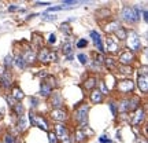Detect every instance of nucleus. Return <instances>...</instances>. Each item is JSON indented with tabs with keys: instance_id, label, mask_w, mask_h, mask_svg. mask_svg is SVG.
<instances>
[{
	"instance_id": "nucleus-23",
	"label": "nucleus",
	"mask_w": 148,
	"mask_h": 143,
	"mask_svg": "<svg viewBox=\"0 0 148 143\" xmlns=\"http://www.w3.org/2000/svg\"><path fill=\"white\" fill-rule=\"evenodd\" d=\"M63 51H64V54H67L70 57V54H71V51H73V44L71 43H66L63 46Z\"/></svg>"
},
{
	"instance_id": "nucleus-29",
	"label": "nucleus",
	"mask_w": 148,
	"mask_h": 143,
	"mask_svg": "<svg viewBox=\"0 0 148 143\" xmlns=\"http://www.w3.org/2000/svg\"><path fill=\"white\" fill-rule=\"evenodd\" d=\"M85 138H86V135H85L82 131H78V132H77V140H78V142H82Z\"/></svg>"
},
{
	"instance_id": "nucleus-33",
	"label": "nucleus",
	"mask_w": 148,
	"mask_h": 143,
	"mask_svg": "<svg viewBox=\"0 0 148 143\" xmlns=\"http://www.w3.org/2000/svg\"><path fill=\"white\" fill-rule=\"evenodd\" d=\"M4 142L5 143H14V138L11 135H5L4 136Z\"/></svg>"
},
{
	"instance_id": "nucleus-13",
	"label": "nucleus",
	"mask_w": 148,
	"mask_h": 143,
	"mask_svg": "<svg viewBox=\"0 0 148 143\" xmlns=\"http://www.w3.org/2000/svg\"><path fill=\"white\" fill-rule=\"evenodd\" d=\"M90 101L93 102V103H100L103 101V94H101L100 91H93L90 94Z\"/></svg>"
},
{
	"instance_id": "nucleus-28",
	"label": "nucleus",
	"mask_w": 148,
	"mask_h": 143,
	"mask_svg": "<svg viewBox=\"0 0 148 143\" xmlns=\"http://www.w3.org/2000/svg\"><path fill=\"white\" fill-rule=\"evenodd\" d=\"M92 87H95V80L89 79L86 83H85V88H88V90H89V88H92Z\"/></svg>"
},
{
	"instance_id": "nucleus-26",
	"label": "nucleus",
	"mask_w": 148,
	"mask_h": 143,
	"mask_svg": "<svg viewBox=\"0 0 148 143\" xmlns=\"http://www.w3.org/2000/svg\"><path fill=\"white\" fill-rule=\"evenodd\" d=\"M15 64H16V66H18V68H22V69L25 68V61H23V58H22V57H18V58L15 59Z\"/></svg>"
},
{
	"instance_id": "nucleus-36",
	"label": "nucleus",
	"mask_w": 148,
	"mask_h": 143,
	"mask_svg": "<svg viewBox=\"0 0 148 143\" xmlns=\"http://www.w3.org/2000/svg\"><path fill=\"white\" fill-rule=\"evenodd\" d=\"M99 140H100V143H111V140H110V139H107L106 136H100V138H99Z\"/></svg>"
},
{
	"instance_id": "nucleus-25",
	"label": "nucleus",
	"mask_w": 148,
	"mask_h": 143,
	"mask_svg": "<svg viewBox=\"0 0 148 143\" xmlns=\"http://www.w3.org/2000/svg\"><path fill=\"white\" fill-rule=\"evenodd\" d=\"M48 140H49V143H58V138L53 132H48Z\"/></svg>"
},
{
	"instance_id": "nucleus-18",
	"label": "nucleus",
	"mask_w": 148,
	"mask_h": 143,
	"mask_svg": "<svg viewBox=\"0 0 148 143\" xmlns=\"http://www.w3.org/2000/svg\"><path fill=\"white\" fill-rule=\"evenodd\" d=\"M23 96H25V95H23V92H22L19 88H16V87H15V88L12 90V98H15L16 101H21Z\"/></svg>"
},
{
	"instance_id": "nucleus-8",
	"label": "nucleus",
	"mask_w": 148,
	"mask_h": 143,
	"mask_svg": "<svg viewBox=\"0 0 148 143\" xmlns=\"http://www.w3.org/2000/svg\"><path fill=\"white\" fill-rule=\"evenodd\" d=\"M51 116H52V118L56 120V121H64V120H66V111H64L63 109H55V110H52Z\"/></svg>"
},
{
	"instance_id": "nucleus-30",
	"label": "nucleus",
	"mask_w": 148,
	"mask_h": 143,
	"mask_svg": "<svg viewBox=\"0 0 148 143\" xmlns=\"http://www.w3.org/2000/svg\"><path fill=\"white\" fill-rule=\"evenodd\" d=\"M119 69L122 70V73H125V74L132 73V69H130V66H119Z\"/></svg>"
},
{
	"instance_id": "nucleus-11",
	"label": "nucleus",
	"mask_w": 148,
	"mask_h": 143,
	"mask_svg": "<svg viewBox=\"0 0 148 143\" xmlns=\"http://www.w3.org/2000/svg\"><path fill=\"white\" fill-rule=\"evenodd\" d=\"M143 118H144V110L138 107L137 111H136V114H134V117H133V124H134V125L140 124V122L143 121Z\"/></svg>"
},
{
	"instance_id": "nucleus-3",
	"label": "nucleus",
	"mask_w": 148,
	"mask_h": 143,
	"mask_svg": "<svg viewBox=\"0 0 148 143\" xmlns=\"http://www.w3.org/2000/svg\"><path fill=\"white\" fill-rule=\"evenodd\" d=\"M127 46H129V48H132V50H140L141 41H140V39H138L136 32H130V36L127 39Z\"/></svg>"
},
{
	"instance_id": "nucleus-27",
	"label": "nucleus",
	"mask_w": 148,
	"mask_h": 143,
	"mask_svg": "<svg viewBox=\"0 0 148 143\" xmlns=\"http://www.w3.org/2000/svg\"><path fill=\"white\" fill-rule=\"evenodd\" d=\"M5 68H10V66H12V64H14V61H12V57L11 55H8V57H5Z\"/></svg>"
},
{
	"instance_id": "nucleus-12",
	"label": "nucleus",
	"mask_w": 148,
	"mask_h": 143,
	"mask_svg": "<svg viewBox=\"0 0 148 143\" xmlns=\"http://www.w3.org/2000/svg\"><path fill=\"white\" fill-rule=\"evenodd\" d=\"M0 83H1V87H4V88H10V85H11V77H10V74H8V73L1 74Z\"/></svg>"
},
{
	"instance_id": "nucleus-14",
	"label": "nucleus",
	"mask_w": 148,
	"mask_h": 143,
	"mask_svg": "<svg viewBox=\"0 0 148 143\" xmlns=\"http://www.w3.org/2000/svg\"><path fill=\"white\" fill-rule=\"evenodd\" d=\"M38 61L41 62H49V51L47 48H42L40 54H38Z\"/></svg>"
},
{
	"instance_id": "nucleus-7",
	"label": "nucleus",
	"mask_w": 148,
	"mask_h": 143,
	"mask_svg": "<svg viewBox=\"0 0 148 143\" xmlns=\"http://www.w3.org/2000/svg\"><path fill=\"white\" fill-rule=\"evenodd\" d=\"M132 61H133V54L130 51H123L121 54V57H119V62H121L122 66H129L132 64Z\"/></svg>"
},
{
	"instance_id": "nucleus-16",
	"label": "nucleus",
	"mask_w": 148,
	"mask_h": 143,
	"mask_svg": "<svg viewBox=\"0 0 148 143\" xmlns=\"http://www.w3.org/2000/svg\"><path fill=\"white\" fill-rule=\"evenodd\" d=\"M51 90H52V87L48 84V83H42L41 84V95H44V96H48L49 94H51Z\"/></svg>"
},
{
	"instance_id": "nucleus-39",
	"label": "nucleus",
	"mask_w": 148,
	"mask_h": 143,
	"mask_svg": "<svg viewBox=\"0 0 148 143\" xmlns=\"http://www.w3.org/2000/svg\"><path fill=\"white\" fill-rule=\"evenodd\" d=\"M110 107H111V111H112V114L115 116V114H116V107H115V103H110Z\"/></svg>"
},
{
	"instance_id": "nucleus-15",
	"label": "nucleus",
	"mask_w": 148,
	"mask_h": 143,
	"mask_svg": "<svg viewBox=\"0 0 148 143\" xmlns=\"http://www.w3.org/2000/svg\"><path fill=\"white\" fill-rule=\"evenodd\" d=\"M116 50H118V43L114 41L112 39H107V51L115 53Z\"/></svg>"
},
{
	"instance_id": "nucleus-9",
	"label": "nucleus",
	"mask_w": 148,
	"mask_h": 143,
	"mask_svg": "<svg viewBox=\"0 0 148 143\" xmlns=\"http://www.w3.org/2000/svg\"><path fill=\"white\" fill-rule=\"evenodd\" d=\"M137 83H138V88L141 92H147L148 91V83H147V76H141L138 74V79H137Z\"/></svg>"
},
{
	"instance_id": "nucleus-4",
	"label": "nucleus",
	"mask_w": 148,
	"mask_h": 143,
	"mask_svg": "<svg viewBox=\"0 0 148 143\" xmlns=\"http://www.w3.org/2000/svg\"><path fill=\"white\" fill-rule=\"evenodd\" d=\"M55 131H56V138H59L63 143H69V135H67V131H66V128L64 125L62 124H58V125H55Z\"/></svg>"
},
{
	"instance_id": "nucleus-20",
	"label": "nucleus",
	"mask_w": 148,
	"mask_h": 143,
	"mask_svg": "<svg viewBox=\"0 0 148 143\" xmlns=\"http://www.w3.org/2000/svg\"><path fill=\"white\" fill-rule=\"evenodd\" d=\"M22 58H23V61H25V62H33V59H34V54H33V51L27 50Z\"/></svg>"
},
{
	"instance_id": "nucleus-24",
	"label": "nucleus",
	"mask_w": 148,
	"mask_h": 143,
	"mask_svg": "<svg viewBox=\"0 0 148 143\" xmlns=\"http://www.w3.org/2000/svg\"><path fill=\"white\" fill-rule=\"evenodd\" d=\"M60 30L63 33H66V35H70V33H71V29H70L69 23H62V25H60Z\"/></svg>"
},
{
	"instance_id": "nucleus-37",
	"label": "nucleus",
	"mask_w": 148,
	"mask_h": 143,
	"mask_svg": "<svg viewBox=\"0 0 148 143\" xmlns=\"http://www.w3.org/2000/svg\"><path fill=\"white\" fill-rule=\"evenodd\" d=\"M58 59V55L55 53H49V61H56Z\"/></svg>"
},
{
	"instance_id": "nucleus-40",
	"label": "nucleus",
	"mask_w": 148,
	"mask_h": 143,
	"mask_svg": "<svg viewBox=\"0 0 148 143\" xmlns=\"http://www.w3.org/2000/svg\"><path fill=\"white\" fill-rule=\"evenodd\" d=\"M48 41L51 43V44H52V43H55V41H56V36H55V35L52 33V35L49 36V40H48Z\"/></svg>"
},
{
	"instance_id": "nucleus-38",
	"label": "nucleus",
	"mask_w": 148,
	"mask_h": 143,
	"mask_svg": "<svg viewBox=\"0 0 148 143\" xmlns=\"http://www.w3.org/2000/svg\"><path fill=\"white\" fill-rule=\"evenodd\" d=\"M15 109H16V111H18V114H19V116H22V113H23V109H22L21 105H16Z\"/></svg>"
},
{
	"instance_id": "nucleus-42",
	"label": "nucleus",
	"mask_w": 148,
	"mask_h": 143,
	"mask_svg": "<svg viewBox=\"0 0 148 143\" xmlns=\"http://www.w3.org/2000/svg\"><path fill=\"white\" fill-rule=\"evenodd\" d=\"M100 87H101V91H103V92H107L106 87H104V84H103V83H100ZM103 92H101V94H103Z\"/></svg>"
},
{
	"instance_id": "nucleus-41",
	"label": "nucleus",
	"mask_w": 148,
	"mask_h": 143,
	"mask_svg": "<svg viewBox=\"0 0 148 143\" xmlns=\"http://www.w3.org/2000/svg\"><path fill=\"white\" fill-rule=\"evenodd\" d=\"M63 7H64V6H63ZM63 7H49V8H48V11H59V10H62Z\"/></svg>"
},
{
	"instance_id": "nucleus-17",
	"label": "nucleus",
	"mask_w": 148,
	"mask_h": 143,
	"mask_svg": "<svg viewBox=\"0 0 148 143\" xmlns=\"http://www.w3.org/2000/svg\"><path fill=\"white\" fill-rule=\"evenodd\" d=\"M118 28H119V23H118L116 21H114V22H111V23H108V25L106 26V32H108V33L115 32Z\"/></svg>"
},
{
	"instance_id": "nucleus-19",
	"label": "nucleus",
	"mask_w": 148,
	"mask_h": 143,
	"mask_svg": "<svg viewBox=\"0 0 148 143\" xmlns=\"http://www.w3.org/2000/svg\"><path fill=\"white\" fill-rule=\"evenodd\" d=\"M115 33H116V36L119 37V40H125V39H126L127 37V35H126V30H125V29H123V28H118V29H116L115 30Z\"/></svg>"
},
{
	"instance_id": "nucleus-6",
	"label": "nucleus",
	"mask_w": 148,
	"mask_h": 143,
	"mask_svg": "<svg viewBox=\"0 0 148 143\" xmlns=\"http://www.w3.org/2000/svg\"><path fill=\"white\" fill-rule=\"evenodd\" d=\"M86 114H88V106L84 105V106H81L78 110L75 111V120L82 124V122L86 121Z\"/></svg>"
},
{
	"instance_id": "nucleus-34",
	"label": "nucleus",
	"mask_w": 148,
	"mask_h": 143,
	"mask_svg": "<svg viewBox=\"0 0 148 143\" xmlns=\"http://www.w3.org/2000/svg\"><path fill=\"white\" fill-rule=\"evenodd\" d=\"M106 65L108 66V68H111V69H112V68H114V61H112L111 58L106 59Z\"/></svg>"
},
{
	"instance_id": "nucleus-31",
	"label": "nucleus",
	"mask_w": 148,
	"mask_h": 143,
	"mask_svg": "<svg viewBox=\"0 0 148 143\" xmlns=\"http://www.w3.org/2000/svg\"><path fill=\"white\" fill-rule=\"evenodd\" d=\"M78 59H79V62H81L82 65H85L86 62H88V58H86V55H84V54H79Z\"/></svg>"
},
{
	"instance_id": "nucleus-35",
	"label": "nucleus",
	"mask_w": 148,
	"mask_h": 143,
	"mask_svg": "<svg viewBox=\"0 0 148 143\" xmlns=\"http://www.w3.org/2000/svg\"><path fill=\"white\" fill-rule=\"evenodd\" d=\"M42 19H45V21H55L56 18H55V17H49V15H47V14H44V15H42Z\"/></svg>"
},
{
	"instance_id": "nucleus-21",
	"label": "nucleus",
	"mask_w": 148,
	"mask_h": 143,
	"mask_svg": "<svg viewBox=\"0 0 148 143\" xmlns=\"http://www.w3.org/2000/svg\"><path fill=\"white\" fill-rule=\"evenodd\" d=\"M52 106H62V98H60V95H58V94H53Z\"/></svg>"
},
{
	"instance_id": "nucleus-2",
	"label": "nucleus",
	"mask_w": 148,
	"mask_h": 143,
	"mask_svg": "<svg viewBox=\"0 0 148 143\" xmlns=\"http://www.w3.org/2000/svg\"><path fill=\"white\" fill-rule=\"evenodd\" d=\"M29 120H30V122H32L34 127H38L40 129H42V131H48V124L41 116L30 114V116H29Z\"/></svg>"
},
{
	"instance_id": "nucleus-10",
	"label": "nucleus",
	"mask_w": 148,
	"mask_h": 143,
	"mask_svg": "<svg viewBox=\"0 0 148 143\" xmlns=\"http://www.w3.org/2000/svg\"><path fill=\"white\" fill-rule=\"evenodd\" d=\"M90 36L93 39V41H95L96 47L99 48V51H104V48H103V44H101V39H100V35L97 32H90Z\"/></svg>"
},
{
	"instance_id": "nucleus-22",
	"label": "nucleus",
	"mask_w": 148,
	"mask_h": 143,
	"mask_svg": "<svg viewBox=\"0 0 148 143\" xmlns=\"http://www.w3.org/2000/svg\"><path fill=\"white\" fill-rule=\"evenodd\" d=\"M26 120L23 118V117L21 116V118H19V122H18V128H19V131H25L26 129Z\"/></svg>"
},
{
	"instance_id": "nucleus-32",
	"label": "nucleus",
	"mask_w": 148,
	"mask_h": 143,
	"mask_svg": "<svg viewBox=\"0 0 148 143\" xmlns=\"http://www.w3.org/2000/svg\"><path fill=\"white\" fill-rule=\"evenodd\" d=\"M86 44H88V41H86V40H79V41L77 43V47H78V48H84V47H86Z\"/></svg>"
},
{
	"instance_id": "nucleus-1",
	"label": "nucleus",
	"mask_w": 148,
	"mask_h": 143,
	"mask_svg": "<svg viewBox=\"0 0 148 143\" xmlns=\"http://www.w3.org/2000/svg\"><path fill=\"white\" fill-rule=\"evenodd\" d=\"M121 17L123 21L126 22H136L138 21V17H140V12H138L137 8H133V7H125L121 12Z\"/></svg>"
},
{
	"instance_id": "nucleus-5",
	"label": "nucleus",
	"mask_w": 148,
	"mask_h": 143,
	"mask_svg": "<svg viewBox=\"0 0 148 143\" xmlns=\"http://www.w3.org/2000/svg\"><path fill=\"white\" fill-rule=\"evenodd\" d=\"M133 88H134V84H133L132 80H123L118 84V90L123 92V94H127V92L133 91Z\"/></svg>"
}]
</instances>
